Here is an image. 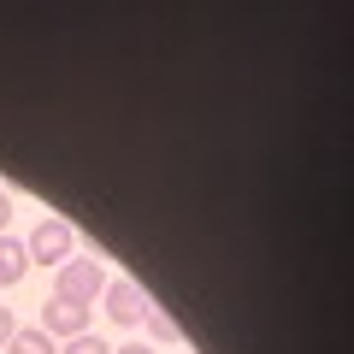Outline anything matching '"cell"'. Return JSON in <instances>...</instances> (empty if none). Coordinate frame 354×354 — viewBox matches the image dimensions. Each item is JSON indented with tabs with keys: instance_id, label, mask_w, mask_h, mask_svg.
Wrapping results in <instances>:
<instances>
[{
	"instance_id": "obj_1",
	"label": "cell",
	"mask_w": 354,
	"mask_h": 354,
	"mask_svg": "<svg viewBox=\"0 0 354 354\" xmlns=\"http://www.w3.org/2000/svg\"><path fill=\"white\" fill-rule=\"evenodd\" d=\"M101 290H106V272H101V260H95V254H71L65 266H53V295H59V301L88 307Z\"/></svg>"
},
{
	"instance_id": "obj_2",
	"label": "cell",
	"mask_w": 354,
	"mask_h": 354,
	"mask_svg": "<svg viewBox=\"0 0 354 354\" xmlns=\"http://www.w3.org/2000/svg\"><path fill=\"white\" fill-rule=\"evenodd\" d=\"M24 254H30V266H65L71 260V225H65V218H41V225L30 230Z\"/></svg>"
},
{
	"instance_id": "obj_3",
	"label": "cell",
	"mask_w": 354,
	"mask_h": 354,
	"mask_svg": "<svg viewBox=\"0 0 354 354\" xmlns=\"http://www.w3.org/2000/svg\"><path fill=\"white\" fill-rule=\"evenodd\" d=\"M106 319H113L118 330H130V325H142V313H148V295L136 290V283H106Z\"/></svg>"
},
{
	"instance_id": "obj_4",
	"label": "cell",
	"mask_w": 354,
	"mask_h": 354,
	"mask_svg": "<svg viewBox=\"0 0 354 354\" xmlns=\"http://www.w3.org/2000/svg\"><path fill=\"white\" fill-rule=\"evenodd\" d=\"M41 330H48V337H83L88 330V307H77V301H59V295H53L48 307H41Z\"/></svg>"
},
{
	"instance_id": "obj_5",
	"label": "cell",
	"mask_w": 354,
	"mask_h": 354,
	"mask_svg": "<svg viewBox=\"0 0 354 354\" xmlns=\"http://www.w3.org/2000/svg\"><path fill=\"white\" fill-rule=\"evenodd\" d=\"M24 272H30V254H24V242H18V236H0V290L24 283Z\"/></svg>"
},
{
	"instance_id": "obj_6",
	"label": "cell",
	"mask_w": 354,
	"mask_h": 354,
	"mask_svg": "<svg viewBox=\"0 0 354 354\" xmlns=\"http://www.w3.org/2000/svg\"><path fill=\"white\" fill-rule=\"evenodd\" d=\"M6 354H53V337L48 330H12V342H6Z\"/></svg>"
},
{
	"instance_id": "obj_7",
	"label": "cell",
	"mask_w": 354,
	"mask_h": 354,
	"mask_svg": "<svg viewBox=\"0 0 354 354\" xmlns=\"http://www.w3.org/2000/svg\"><path fill=\"white\" fill-rule=\"evenodd\" d=\"M142 325H148L160 342H183V330H177V319L165 313V307H148V313H142Z\"/></svg>"
},
{
	"instance_id": "obj_8",
	"label": "cell",
	"mask_w": 354,
	"mask_h": 354,
	"mask_svg": "<svg viewBox=\"0 0 354 354\" xmlns=\"http://www.w3.org/2000/svg\"><path fill=\"white\" fill-rule=\"evenodd\" d=\"M65 354H113V348H106V342L95 337V330H83V337H71V342H65Z\"/></svg>"
},
{
	"instance_id": "obj_9",
	"label": "cell",
	"mask_w": 354,
	"mask_h": 354,
	"mask_svg": "<svg viewBox=\"0 0 354 354\" xmlns=\"http://www.w3.org/2000/svg\"><path fill=\"white\" fill-rule=\"evenodd\" d=\"M12 330H18V319L6 313V307H0V348H6V342H12Z\"/></svg>"
},
{
	"instance_id": "obj_10",
	"label": "cell",
	"mask_w": 354,
	"mask_h": 354,
	"mask_svg": "<svg viewBox=\"0 0 354 354\" xmlns=\"http://www.w3.org/2000/svg\"><path fill=\"white\" fill-rule=\"evenodd\" d=\"M6 218H12V195L0 189V236H6Z\"/></svg>"
},
{
	"instance_id": "obj_11",
	"label": "cell",
	"mask_w": 354,
	"mask_h": 354,
	"mask_svg": "<svg viewBox=\"0 0 354 354\" xmlns=\"http://www.w3.org/2000/svg\"><path fill=\"white\" fill-rule=\"evenodd\" d=\"M118 354H153V348H148V342H124V348H118Z\"/></svg>"
}]
</instances>
